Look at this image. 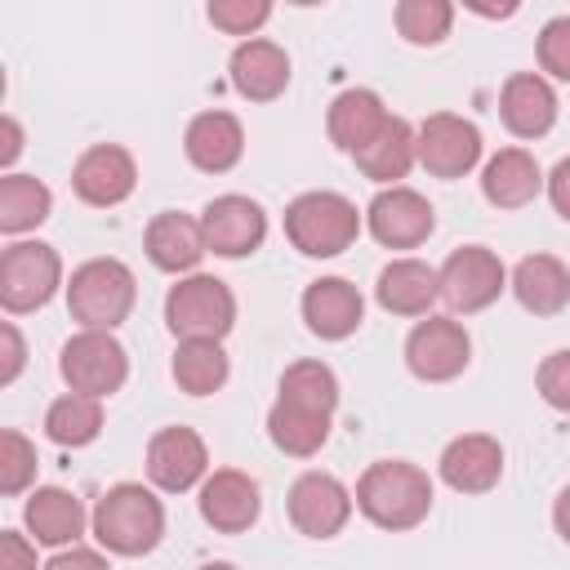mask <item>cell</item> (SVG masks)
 I'll list each match as a JSON object with an SVG mask.
<instances>
[{"mask_svg": "<svg viewBox=\"0 0 570 570\" xmlns=\"http://www.w3.org/2000/svg\"><path fill=\"white\" fill-rule=\"evenodd\" d=\"M356 508L379 530H414L432 512V476L405 459H379L356 481Z\"/></svg>", "mask_w": 570, "mask_h": 570, "instance_id": "6da1fadb", "label": "cell"}, {"mask_svg": "<svg viewBox=\"0 0 570 570\" xmlns=\"http://www.w3.org/2000/svg\"><path fill=\"white\" fill-rule=\"evenodd\" d=\"M89 525L111 557H147L165 534V503L138 481H120L98 499Z\"/></svg>", "mask_w": 570, "mask_h": 570, "instance_id": "7a4b0ae2", "label": "cell"}, {"mask_svg": "<svg viewBox=\"0 0 570 570\" xmlns=\"http://www.w3.org/2000/svg\"><path fill=\"white\" fill-rule=\"evenodd\" d=\"M285 236L307 258H334L361 236V214L343 191H303L285 205Z\"/></svg>", "mask_w": 570, "mask_h": 570, "instance_id": "3957f363", "label": "cell"}, {"mask_svg": "<svg viewBox=\"0 0 570 570\" xmlns=\"http://www.w3.org/2000/svg\"><path fill=\"white\" fill-rule=\"evenodd\" d=\"M138 298V281L120 258H89L67 281V312L80 330H116Z\"/></svg>", "mask_w": 570, "mask_h": 570, "instance_id": "277c9868", "label": "cell"}, {"mask_svg": "<svg viewBox=\"0 0 570 570\" xmlns=\"http://www.w3.org/2000/svg\"><path fill=\"white\" fill-rule=\"evenodd\" d=\"M165 325L174 338H227L236 325V294L205 272H187L165 294Z\"/></svg>", "mask_w": 570, "mask_h": 570, "instance_id": "5b68a950", "label": "cell"}, {"mask_svg": "<svg viewBox=\"0 0 570 570\" xmlns=\"http://www.w3.org/2000/svg\"><path fill=\"white\" fill-rule=\"evenodd\" d=\"M62 285V258L45 240H13L0 254V307L9 316L45 307Z\"/></svg>", "mask_w": 570, "mask_h": 570, "instance_id": "8992f818", "label": "cell"}, {"mask_svg": "<svg viewBox=\"0 0 570 570\" xmlns=\"http://www.w3.org/2000/svg\"><path fill=\"white\" fill-rule=\"evenodd\" d=\"M58 374L67 387L89 396H111L129 379V352L111 330H80L58 352Z\"/></svg>", "mask_w": 570, "mask_h": 570, "instance_id": "52a82bcc", "label": "cell"}, {"mask_svg": "<svg viewBox=\"0 0 570 570\" xmlns=\"http://www.w3.org/2000/svg\"><path fill=\"white\" fill-rule=\"evenodd\" d=\"M436 276H441V298H445V307H450V312H463V316L485 312V307L508 289V272H503L499 254L485 249V245H459V249L441 263Z\"/></svg>", "mask_w": 570, "mask_h": 570, "instance_id": "ba28073f", "label": "cell"}, {"mask_svg": "<svg viewBox=\"0 0 570 570\" xmlns=\"http://www.w3.org/2000/svg\"><path fill=\"white\" fill-rule=\"evenodd\" d=\"M472 361V338L454 316H423L410 338H405V365L423 383H450L468 370Z\"/></svg>", "mask_w": 570, "mask_h": 570, "instance_id": "9c48e42d", "label": "cell"}, {"mask_svg": "<svg viewBox=\"0 0 570 570\" xmlns=\"http://www.w3.org/2000/svg\"><path fill=\"white\" fill-rule=\"evenodd\" d=\"M352 503H356V494L330 472H303L289 485V499H285L294 530L307 534V539H334L347 525Z\"/></svg>", "mask_w": 570, "mask_h": 570, "instance_id": "30bf717a", "label": "cell"}, {"mask_svg": "<svg viewBox=\"0 0 570 570\" xmlns=\"http://www.w3.org/2000/svg\"><path fill=\"white\" fill-rule=\"evenodd\" d=\"M365 223H370V236H374L379 245H387V249H414V245H423V240L432 236L436 214H432L428 196H419L414 187L392 183V187H383V191L370 200Z\"/></svg>", "mask_w": 570, "mask_h": 570, "instance_id": "8fae6325", "label": "cell"}, {"mask_svg": "<svg viewBox=\"0 0 570 570\" xmlns=\"http://www.w3.org/2000/svg\"><path fill=\"white\" fill-rule=\"evenodd\" d=\"M481 160V129L454 111H436L419 125V165L432 178H463Z\"/></svg>", "mask_w": 570, "mask_h": 570, "instance_id": "7c38bea8", "label": "cell"}, {"mask_svg": "<svg viewBox=\"0 0 570 570\" xmlns=\"http://www.w3.org/2000/svg\"><path fill=\"white\" fill-rule=\"evenodd\" d=\"M147 476L165 494H183L209 476V450L196 428H160L147 441Z\"/></svg>", "mask_w": 570, "mask_h": 570, "instance_id": "4fadbf2b", "label": "cell"}, {"mask_svg": "<svg viewBox=\"0 0 570 570\" xmlns=\"http://www.w3.org/2000/svg\"><path fill=\"white\" fill-rule=\"evenodd\" d=\"M134 187H138V165L120 142H98V147L80 151V160L71 169V191L94 209H111V205L129 200Z\"/></svg>", "mask_w": 570, "mask_h": 570, "instance_id": "5bb4252c", "label": "cell"}, {"mask_svg": "<svg viewBox=\"0 0 570 570\" xmlns=\"http://www.w3.org/2000/svg\"><path fill=\"white\" fill-rule=\"evenodd\" d=\"M200 227H205L209 254H218V258H245V254H254V249L263 245V236H267V214H263L258 200L232 191V196H214V200L205 205Z\"/></svg>", "mask_w": 570, "mask_h": 570, "instance_id": "9a60e30c", "label": "cell"}, {"mask_svg": "<svg viewBox=\"0 0 570 570\" xmlns=\"http://www.w3.org/2000/svg\"><path fill=\"white\" fill-rule=\"evenodd\" d=\"M200 517L205 525H214L218 534H240L258 521L263 512V494H258V481L249 472H236V468H218L200 481Z\"/></svg>", "mask_w": 570, "mask_h": 570, "instance_id": "2e32d148", "label": "cell"}, {"mask_svg": "<svg viewBox=\"0 0 570 570\" xmlns=\"http://www.w3.org/2000/svg\"><path fill=\"white\" fill-rule=\"evenodd\" d=\"M227 76H232V89L249 102H272L285 94L289 85V53L276 45V40H263V36H245L227 62Z\"/></svg>", "mask_w": 570, "mask_h": 570, "instance_id": "e0dca14e", "label": "cell"}, {"mask_svg": "<svg viewBox=\"0 0 570 570\" xmlns=\"http://www.w3.org/2000/svg\"><path fill=\"white\" fill-rule=\"evenodd\" d=\"M303 321H307V330H312L316 338L338 343V338H347V334L361 330V321H365V298H361V289H356L352 281H343V276H321V281H312V285L303 289Z\"/></svg>", "mask_w": 570, "mask_h": 570, "instance_id": "ac0fdd59", "label": "cell"}, {"mask_svg": "<svg viewBox=\"0 0 570 570\" xmlns=\"http://www.w3.org/2000/svg\"><path fill=\"white\" fill-rule=\"evenodd\" d=\"M503 476V445L485 432H463L441 450V481L459 494H485Z\"/></svg>", "mask_w": 570, "mask_h": 570, "instance_id": "d6986e66", "label": "cell"}, {"mask_svg": "<svg viewBox=\"0 0 570 570\" xmlns=\"http://www.w3.org/2000/svg\"><path fill=\"white\" fill-rule=\"evenodd\" d=\"M183 151L200 174H227L245 156V129L232 111H200L183 134Z\"/></svg>", "mask_w": 570, "mask_h": 570, "instance_id": "ffe728a7", "label": "cell"}, {"mask_svg": "<svg viewBox=\"0 0 570 570\" xmlns=\"http://www.w3.org/2000/svg\"><path fill=\"white\" fill-rule=\"evenodd\" d=\"M499 116L512 138H543L557 125V94L539 71H517L503 80Z\"/></svg>", "mask_w": 570, "mask_h": 570, "instance_id": "44dd1931", "label": "cell"}, {"mask_svg": "<svg viewBox=\"0 0 570 570\" xmlns=\"http://www.w3.org/2000/svg\"><path fill=\"white\" fill-rule=\"evenodd\" d=\"M142 245H147V258H151L160 272H174V276H183V272H196V263L209 254L200 218H191V214H178V209H165V214H156V218L147 223V236H142Z\"/></svg>", "mask_w": 570, "mask_h": 570, "instance_id": "7402d4cb", "label": "cell"}, {"mask_svg": "<svg viewBox=\"0 0 570 570\" xmlns=\"http://www.w3.org/2000/svg\"><path fill=\"white\" fill-rule=\"evenodd\" d=\"M374 298L392 316H428L441 298V276L423 258H392L374 281Z\"/></svg>", "mask_w": 570, "mask_h": 570, "instance_id": "603a6c76", "label": "cell"}, {"mask_svg": "<svg viewBox=\"0 0 570 570\" xmlns=\"http://www.w3.org/2000/svg\"><path fill=\"white\" fill-rule=\"evenodd\" d=\"M543 191V169L525 147H503L481 169V196L494 209H521Z\"/></svg>", "mask_w": 570, "mask_h": 570, "instance_id": "cb8c5ba5", "label": "cell"}, {"mask_svg": "<svg viewBox=\"0 0 570 570\" xmlns=\"http://www.w3.org/2000/svg\"><path fill=\"white\" fill-rule=\"evenodd\" d=\"M22 525H27V534H31L36 543H45V548H67V543H76V539L85 534V508H80V499H76L71 490H62V485H40V490L27 499V508H22Z\"/></svg>", "mask_w": 570, "mask_h": 570, "instance_id": "d4e9b609", "label": "cell"}, {"mask_svg": "<svg viewBox=\"0 0 570 570\" xmlns=\"http://www.w3.org/2000/svg\"><path fill=\"white\" fill-rule=\"evenodd\" d=\"M512 294L534 316H557L570 307V267L552 254H525L512 267Z\"/></svg>", "mask_w": 570, "mask_h": 570, "instance_id": "484cf974", "label": "cell"}, {"mask_svg": "<svg viewBox=\"0 0 570 570\" xmlns=\"http://www.w3.org/2000/svg\"><path fill=\"white\" fill-rule=\"evenodd\" d=\"M352 160H356V169H361L370 183L392 187V183L405 178L410 165L419 160V129H410V120H401V116H387V125H383L361 151H352Z\"/></svg>", "mask_w": 570, "mask_h": 570, "instance_id": "4316f807", "label": "cell"}, {"mask_svg": "<svg viewBox=\"0 0 570 570\" xmlns=\"http://www.w3.org/2000/svg\"><path fill=\"white\" fill-rule=\"evenodd\" d=\"M387 125V107L374 89H343L334 94L330 111H325V129H330V142L338 151H361L379 129Z\"/></svg>", "mask_w": 570, "mask_h": 570, "instance_id": "83f0119b", "label": "cell"}, {"mask_svg": "<svg viewBox=\"0 0 570 570\" xmlns=\"http://www.w3.org/2000/svg\"><path fill=\"white\" fill-rule=\"evenodd\" d=\"M330 419L325 410H312V405H298V401H285L276 396V405L267 410V436L281 454H294V459H312L325 441H330Z\"/></svg>", "mask_w": 570, "mask_h": 570, "instance_id": "f1b7e54d", "label": "cell"}, {"mask_svg": "<svg viewBox=\"0 0 570 570\" xmlns=\"http://www.w3.org/2000/svg\"><path fill=\"white\" fill-rule=\"evenodd\" d=\"M98 432H102V396L71 387L67 396H58L45 410V436L62 450H80V445L98 441Z\"/></svg>", "mask_w": 570, "mask_h": 570, "instance_id": "f546056e", "label": "cell"}, {"mask_svg": "<svg viewBox=\"0 0 570 570\" xmlns=\"http://www.w3.org/2000/svg\"><path fill=\"white\" fill-rule=\"evenodd\" d=\"M174 383L187 396H209L227 383V352L223 338H178L174 347Z\"/></svg>", "mask_w": 570, "mask_h": 570, "instance_id": "4dcf8cb0", "label": "cell"}, {"mask_svg": "<svg viewBox=\"0 0 570 570\" xmlns=\"http://www.w3.org/2000/svg\"><path fill=\"white\" fill-rule=\"evenodd\" d=\"M53 209V196L40 178L31 174H4L0 178V232L4 236H22L31 227H40Z\"/></svg>", "mask_w": 570, "mask_h": 570, "instance_id": "1f68e13d", "label": "cell"}, {"mask_svg": "<svg viewBox=\"0 0 570 570\" xmlns=\"http://www.w3.org/2000/svg\"><path fill=\"white\" fill-rule=\"evenodd\" d=\"M450 27H454V0H396L401 40L428 49V45H441Z\"/></svg>", "mask_w": 570, "mask_h": 570, "instance_id": "d6a6232c", "label": "cell"}, {"mask_svg": "<svg viewBox=\"0 0 570 570\" xmlns=\"http://www.w3.org/2000/svg\"><path fill=\"white\" fill-rule=\"evenodd\" d=\"M281 396L334 414V405H338V379H334V370L325 361H294L281 374Z\"/></svg>", "mask_w": 570, "mask_h": 570, "instance_id": "836d02e7", "label": "cell"}, {"mask_svg": "<svg viewBox=\"0 0 570 570\" xmlns=\"http://www.w3.org/2000/svg\"><path fill=\"white\" fill-rule=\"evenodd\" d=\"M31 481H36V445L18 428H4L0 432V494L13 499Z\"/></svg>", "mask_w": 570, "mask_h": 570, "instance_id": "e575fe53", "label": "cell"}, {"mask_svg": "<svg viewBox=\"0 0 570 570\" xmlns=\"http://www.w3.org/2000/svg\"><path fill=\"white\" fill-rule=\"evenodd\" d=\"M205 13L223 36H254L272 18V0H205Z\"/></svg>", "mask_w": 570, "mask_h": 570, "instance_id": "d590c367", "label": "cell"}, {"mask_svg": "<svg viewBox=\"0 0 570 570\" xmlns=\"http://www.w3.org/2000/svg\"><path fill=\"white\" fill-rule=\"evenodd\" d=\"M534 53H539V67H543L548 76L570 80V13H561V18L543 22Z\"/></svg>", "mask_w": 570, "mask_h": 570, "instance_id": "8d00e7d4", "label": "cell"}, {"mask_svg": "<svg viewBox=\"0 0 570 570\" xmlns=\"http://www.w3.org/2000/svg\"><path fill=\"white\" fill-rule=\"evenodd\" d=\"M534 387H539V396H543L552 410H566V414H570V347L543 356V365H539V374H534Z\"/></svg>", "mask_w": 570, "mask_h": 570, "instance_id": "74e56055", "label": "cell"}, {"mask_svg": "<svg viewBox=\"0 0 570 570\" xmlns=\"http://www.w3.org/2000/svg\"><path fill=\"white\" fill-rule=\"evenodd\" d=\"M0 570H36V539L4 530L0 534Z\"/></svg>", "mask_w": 570, "mask_h": 570, "instance_id": "f35d334b", "label": "cell"}, {"mask_svg": "<svg viewBox=\"0 0 570 570\" xmlns=\"http://www.w3.org/2000/svg\"><path fill=\"white\" fill-rule=\"evenodd\" d=\"M543 187H548V200H552V209L570 223V156L566 160H557V169L543 178Z\"/></svg>", "mask_w": 570, "mask_h": 570, "instance_id": "ab89813d", "label": "cell"}, {"mask_svg": "<svg viewBox=\"0 0 570 570\" xmlns=\"http://www.w3.org/2000/svg\"><path fill=\"white\" fill-rule=\"evenodd\" d=\"M0 338H4V370H0V383H13V379H18V370H22L27 347H22V334H18V325H13V321H4V325H0Z\"/></svg>", "mask_w": 570, "mask_h": 570, "instance_id": "60d3db41", "label": "cell"}, {"mask_svg": "<svg viewBox=\"0 0 570 570\" xmlns=\"http://www.w3.org/2000/svg\"><path fill=\"white\" fill-rule=\"evenodd\" d=\"M107 548H98V552H85V548H76V543H67V548H58L53 557H49V570H67V566H107Z\"/></svg>", "mask_w": 570, "mask_h": 570, "instance_id": "b9f144b4", "label": "cell"}, {"mask_svg": "<svg viewBox=\"0 0 570 570\" xmlns=\"http://www.w3.org/2000/svg\"><path fill=\"white\" fill-rule=\"evenodd\" d=\"M468 13H476V18H490V22H503V18H512L517 9H521V0H459Z\"/></svg>", "mask_w": 570, "mask_h": 570, "instance_id": "7bdbcfd3", "label": "cell"}, {"mask_svg": "<svg viewBox=\"0 0 570 570\" xmlns=\"http://www.w3.org/2000/svg\"><path fill=\"white\" fill-rule=\"evenodd\" d=\"M0 129H4V147H0V165L9 169V165L18 160V151H22V129H18V120H13V116H4V120H0Z\"/></svg>", "mask_w": 570, "mask_h": 570, "instance_id": "ee69618b", "label": "cell"}, {"mask_svg": "<svg viewBox=\"0 0 570 570\" xmlns=\"http://www.w3.org/2000/svg\"><path fill=\"white\" fill-rule=\"evenodd\" d=\"M552 525H557V534L570 543V485L557 494V503H552Z\"/></svg>", "mask_w": 570, "mask_h": 570, "instance_id": "f6af8a7d", "label": "cell"}, {"mask_svg": "<svg viewBox=\"0 0 570 570\" xmlns=\"http://www.w3.org/2000/svg\"><path fill=\"white\" fill-rule=\"evenodd\" d=\"M285 4H298V9H312V4H321V0H285Z\"/></svg>", "mask_w": 570, "mask_h": 570, "instance_id": "bcb514c9", "label": "cell"}]
</instances>
